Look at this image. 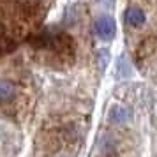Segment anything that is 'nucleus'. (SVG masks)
<instances>
[{
    "instance_id": "obj_1",
    "label": "nucleus",
    "mask_w": 157,
    "mask_h": 157,
    "mask_svg": "<svg viewBox=\"0 0 157 157\" xmlns=\"http://www.w3.org/2000/svg\"><path fill=\"white\" fill-rule=\"evenodd\" d=\"M94 29H95L97 37L102 39V41H111L115 37V21L111 16H101V18H97Z\"/></svg>"
},
{
    "instance_id": "obj_2",
    "label": "nucleus",
    "mask_w": 157,
    "mask_h": 157,
    "mask_svg": "<svg viewBox=\"0 0 157 157\" xmlns=\"http://www.w3.org/2000/svg\"><path fill=\"white\" fill-rule=\"evenodd\" d=\"M125 20L129 21V25L140 27V25L145 23V13L138 7H129L127 11H125Z\"/></svg>"
},
{
    "instance_id": "obj_3",
    "label": "nucleus",
    "mask_w": 157,
    "mask_h": 157,
    "mask_svg": "<svg viewBox=\"0 0 157 157\" xmlns=\"http://www.w3.org/2000/svg\"><path fill=\"white\" fill-rule=\"evenodd\" d=\"M127 109L125 108H120V106H113L109 109V120L111 122H117V124H122V122L127 120Z\"/></svg>"
},
{
    "instance_id": "obj_4",
    "label": "nucleus",
    "mask_w": 157,
    "mask_h": 157,
    "mask_svg": "<svg viewBox=\"0 0 157 157\" xmlns=\"http://www.w3.org/2000/svg\"><path fill=\"white\" fill-rule=\"evenodd\" d=\"M13 94H14V85H13L11 81H7V79H4V81L0 83V97H2V101H4V102L9 101Z\"/></svg>"
},
{
    "instance_id": "obj_5",
    "label": "nucleus",
    "mask_w": 157,
    "mask_h": 157,
    "mask_svg": "<svg viewBox=\"0 0 157 157\" xmlns=\"http://www.w3.org/2000/svg\"><path fill=\"white\" fill-rule=\"evenodd\" d=\"M99 55H101V69L104 71V69H106V65H108V58H109V55H108L106 50H101Z\"/></svg>"
}]
</instances>
